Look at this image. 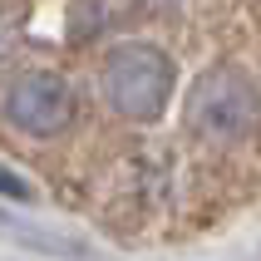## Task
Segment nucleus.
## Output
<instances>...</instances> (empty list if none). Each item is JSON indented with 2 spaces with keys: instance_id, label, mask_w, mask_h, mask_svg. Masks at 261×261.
<instances>
[{
  "instance_id": "nucleus-3",
  "label": "nucleus",
  "mask_w": 261,
  "mask_h": 261,
  "mask_svg": "<svg viewBox=\"0 0 261 261\" xmlns=\"http://www.w3.org/2000/svg\"><path fill=\"white\" fill-rule=\"evenodd\" d=\"M0 118L25 138H59L79 118V94L55 69H20L0 89Z\"/></svg>"
},
{
  "instance_id": "nucleus-4",
  "label": "nucleus",
  "mask_w": 261,
  "mask_h": 261,
  "mask_svg": "<svg viewBox=\"0 0 261 261\" xmlns=\"http://www.w3.org/2000/svg\"><path fill=\"white\" fill-rule=\"evenodd\" d=\"M143 5H153V10H173V5H182V0H143Z\"/></svg>"
},
{
  "instance_id": "nucleus-1",
  "label": "nucleus",
  "mask_w": 261,
  "mask_h": 261,
  "mask_svg": "<svg viewBox=\"0 0 261 261\" xmlns=\"http://www.w3.org/2000/svg\"><path fill=\"white\" fill-rule=\"evenodd\" d=\"M177 94V69L153 40H123L99 64V99L128 123H158Z\"/></svg>"
},
{
  "instance_id": "nucleus-2",
  "label": "nucleus",
  "mask_w": 261,
  "mask_h": 261,
  "mask_svg": "<svg viewBox=\"0 0 261 261\" xmlns=\"http://www.w3.org/2000/svg\"><path fill=\"white\" fill-rule=\"evenodd\" d=\"M192 138L207 148H237L261 128V84L256 74L242 64H212L192 79L188 99H182Z\"/></svg>"
}]
</instances>
